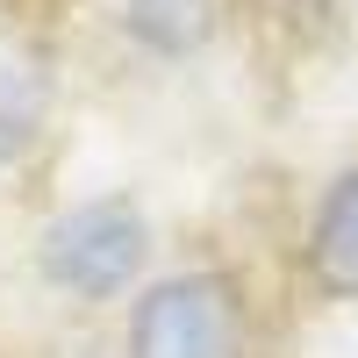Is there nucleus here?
Listing matches in <instances>:
<instances>
[{
	"label": "nucleus",
	"instance_id": "nucleus-1",
	"mask_svg": "<svg viewBox=\"0 0 358 358\" xmlns=\"http://www.w3.org/2000/svg\"><path fill=\"white\" fill-rule=\"evenodd\" d=\"M143 251H151V229L129 201H86V208H65L50 229H43V273L79 294V301H108L136 280Z\"/></svg>",
	"mask_w": 358,
	"mask_h": 358
},
{
	"label": "nucleus",
	"instance_id": "nucleus-2",
	"mask_svg": "<svg viewBox=\"0 0 358 358\" xmlns=\"http://www.w3.org/2000/svg\"><path fill=\"white\" fill-rule=\"evenodd\" d=\"M236 294L215 273L158 280L129 315V358H236Z\"/></svg>",
	"mask_w": 358,
	"mask_h": 358
},
{
	"label": "nucleus",
	"instance_id": "nucleus-3",
	"mask_svg": "<svg viewBox=\"0 0 358 358\" xmlns=\"http://www.w3.org/2000/svg\"><path fill=\"white\" fill-rule=\"evenodd\" d=\"M308 265H315V280L330 287V294L358 301V172L322 201L315 236H308Z\"/></svg>",
	"mask_w": 358,
	"mask_h": 358
},
{
	"label": "nucleus",
	"instance_id": "nucleus-4",
	"mask_svg": "<svg viewBox=\"0 0 358 358\" xmlns=\"http://www.w3.org/2000/svg\"><path fill=\"white\" fill-rule=\"evenodd\" d=\"M208 0H129V29L151 50H194L208 36Z\"/></svg>",
	"mask_w": 358,
	"mask_h": 358
}]
</instances>
